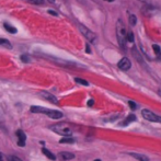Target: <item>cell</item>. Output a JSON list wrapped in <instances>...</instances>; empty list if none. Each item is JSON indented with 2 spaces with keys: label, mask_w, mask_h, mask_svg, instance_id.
<instances>
[{
  "label": "cell",
  "mask_w": 161,
  "mask_h": 161,
  "mask_svg": "<svg viewBox=\"0 0 161 161\" xmlns=\"http://www.w3.org/2000/svg\"><path fill=\"white\" fill-rule=\"evenodd\" d=\"M126 33L127 30L125 28V24L123 23L122 20H118L116 23V35H117L118 44L124 48L126 44Z\"/></svg>",
  "instance_id": "6da1fadb"
},
{
  "label": "cell",
  "mask_w": 161,
  "mask_h": 161,
  "mask_svg": "<svg viewBox=\"0 0 161 161\" xmlns=\"http://www.w3.org/2000/svg\"><path fill=\"white\" fill-rule=\"evenodd\" d=\"M50 129L61 136H71L72 129L67 123H57L50 126Z\"/></svg>",
  "instance_id": "7a4b0ae2"
},
{
  "label": "cell",
  "mask_w": 161,
  "mask_h": 161,
  "mask_svg": "<svg viewBox=\"0 0 161 161\" xmlns=\"http://www.w3.org/2000/svg\"><path fill=\"white\" fill-rule=\"evenodd\" d=\"M79 30H80V32L82 33V35L85 36L89 42H91V43H95V41H97V35H95L92 31H90L88 28H86V26L82 24L79 25Z\"/></svg>",
  "instance_id": "3957f363"
},
{
  "label": "cell",
  "mask_w": 161,
  "mask_h": 161,
  "mask_svg": "<svg viewBox=\"0 0 161 161\" xmlns=\"http://www.w3.org/2000/svg\"><path fill=\"white\" fill-rule=\"evenodd\" d=\"M141 115H143V117L145 118V119L149 121V122L161 123V116L154 114V113H152V112L149 111V110H143V111H141Z\"/></svg>",
  "instance_id": "277c9868"
},
{
  "label": "cell",
  "mask_w": 161,
  "mask_h": 161,
  "mask_svg": "<svg viewBox=\"0 0 161 161\" xmlns=\"http://www.w3.org/2000/svg\"><path fill=\"white\" fill-rule=\"evenodd\" d=\"M130 66H132V63H130V60H129L128 58H122L121 60L118 61V68L122 69V70H128L129 68H130Z\"/></svg>",
  "instance_id": "5b68a950"
},
{
  "label": "cell",
  "mask_w": 161,
  "mask_h": 161,
  "mask_svg": "<svg viewBox=\"0 0 161 161\" xmlns=\"http://www.w3.org/2000/svg\"><path fill=\"white\" fill-rule=\"evenodd\" d=\"M17 136H18V145L20 147H24L25 140H26V135L24 134V132L21 130V129H19L17 132Z\"/></svg>",
  "instance_id": "8992f818"
},
{
  "label": "cell",
  "mask_w": 161,
  "mask_h": 161,
  "mask_svg": "<svg viewBox=\"0 0 161 161\" xmlns=\"http://www.w3.org/2000/svg\"><path fill=\"white\" fill-rule=\"evenodd\" d=\"M41 95L45 99V100L47 101H50V102H52V103H55V104H57L58 103V100L56 99V98L54 97L52 93H48V92H41Z\"/></svg>",
  "instance_id": "52a82bcc"
},
{
  "label": "cell",
  "mask_w": 161,
  "mask_h": 161,
  "mask_svg": "<svg viewBox=\"0 0 161 161\" xmlns=\"http://www.w3.org/2000/svg\"><path fill=\"white\" fill-rule=\"evenodd\" d=\"M48 111H50V109H46V107L31 106V112H33V113H43V114H47Z\"/></svg>",
  "instance_id": "ba28073f"
},
{
  "label": "cell",
  "mask_w": 161,
  "mask_h": 161,
  "mask_svg": "<svg viewBox=\"0 0 161 161\" xmlns=\"http://www.w3.org/2000/svg\"><path fill=\"white\" fill-rule=\"evenodd\" d=\"M47 115L50 116V118H54V119H58V118L63 117V113L59 111H55V110H50Z\"/></svg>",
  "instance_id": "9c48e42d"
},
{
  "label": "cell",
  "mask_w": 161,
  "mask_h": 161,
  "mask_svg": "<svg viewBox=\"0 0 161 161\" xmlns=\"http://www.w3.org/2000/svg\"><path fill=\"white\" fill-rule=\"evenodd\" d=\"M135 121H136V116H135L134 114H130V115H128V116L125 118V121L121 123L119 125L121 126H127V125H129L130 123L135 122Z\"/></svg>",
  "instance_id": "30bf717a"
},
{
  "label": "cell",
  "mask_w": 161,
  "mask_h": 161,
  "mask_svg": "<svg viewBox=\"0 0 161 161\" xmlns=\"http://www.w3.org/2000/svg\"><path fill=\"white\" fill-rule=\"evenodd\" d=\"M129 156L134 157L135 159H137L138 161H149V158L146 157L145 154H134V152H129Z\"/></svg>",
  "instance_id": "8fae6325"
},
{
  "label": "cell",
  "mask_w": 161,
  "mask_h": 161,
  "mask_svg": "<svg viewBox=\"0 0 161 161\" xmlns=\"http://www.w3.org/2000/svg\"><path fill=\"white\" fill-rule=\"evenodd\" d=\"M59 156H60V158L63 160H71V159L75 158V154H71V152H67V151H63V152H60Z\"/></svg>",
  "instance_id": "7c38bea8"
},
{
  "label": "cell",
  "mask_w": 161,
  "mask_h": 161,
  "mask_svg": "<svg viewBox=\"0 0 161 161\" xmlns=\"http://www.w3.org/2000/svg\"><path fill=\"white\" fill-rule=\"evenodd\" d=\"M4 29L7 30L9 33H11V34H15V33L18 32V31H17V29H15L13 25L9 24V23H7V22H4Z\"/></svg>",
  "instance_id": "4fadbf2b"
},
{
  "label": "cell",
  "mask_w": 161,
  "mask_h": 161,
  "mask_svg": "<svg viewBox=\"0 0 161 161\" xmlns=\"http://www.w3.org/2000/svg\"><path fill=\"white\" fill-rule=\"evenodd\" d=\"M42 152H43L45 156H46L48 159H50V160H56V157H55V154H53L52 152H50L48 149H46V148H43L42 149Z\"/></svg>",
  "instance_id": "5bb4252c"
},
{
  "label": "cell",
  "mask_w": 161,
  "mask_h": 161,
  "mask_svg": "<svg viewBox=\"0 0 161 161\" xmlns=\"http://www.w3.org/2000/svg\"><path fill=\"white\" fill-rule=\"evenodd\" d=\"M133 42H134V34L130 30H128L126 33V43H133Z\"/></svg>",
  "instance_id": "9a60e30c"
},
{
  "label": "cell",
  "mask_w": 161,
  "mask_h": 161,
  "mask_svg": "<svg viewBox=\"0 0 161 161\" xmlns=\"http://www.w3.org/2000/svg\"><path fill=\"white\" fill-rule=\"evenodd\" d=\"M59 143H60V144H74V143H75V140L72 139L71 137L65 136V138H63V139L59 140Z\"/></svg>",
  "instance_id": "2e32d148"
},
{
  "label": "cell",
  "mask_w": 161,
  "mask_h": 161,
  "mask_svg": "<svg viewBox=\"0 0 161 161\" xmlns=\"http://www.w3.org/2000/svg\"><path fill=\"white\" fill-rule=\"evenodd\" d=\"M0 46H4L7 47V48H11V43L8 41V39H0Z\"/></svg>",
  "instance_id": "e0dca14e"
},
{
  "label": "cell",
  "mask_w": 161,
  "mask_h": 161,
  "mask_svg": "<svg viewBox=\"0 0 161 161\" xmlns=\"http://www.w3.org/2000/svg\"><path fill=\"white\" fill-rule=\"evenodd\" d=\"M28 2L32 4H37V6H42V4H45V1L44 0H28Z\"/></svg>",
  "instance_id": "ac0fdd59"
},
{
  "label": "cell",
  "mask_w": 161,
  "mask_h": 161,
  "mask_svg": "<svg viewBox=\"0 0 161 161\" xmlns=\"http://www.w3.org/2000/svg\"><path fill=\"white\" fill-rule=\"evenodd\" d=\"M75 81L77 83H79V85H82V86H89V83H88V81H86L85 79H81V78H76Z\"/></svg>",
  "instance_id": "d6986e66"
},
{
  "label": "cell",
  "mask_w": 161,
  "mask_h": 161,
  "mask_svg": "<svg viewBox=\"0 0 161 161\" xmlns=\"http://www.w3.org/2000/svg\"><path fill=\"white\" fill-rule=\"evenodd\" d=\"M129 23L134 26V25H136V23H137V19H136V17L134 15H129Z\"/></svg>",
  "instance_id": "ffe728a7"
},
{
  "label": "cell",
  "mask_w": 161,
  "mask_h": 161,
  "mask_svg": "<svg viewBox=\"0 0 161 161\" xmlns=\"http://www.w3.org/2000/svg\"><path fill=\"white\" fill-rule=\"evenodd\" d=\"M152 48H154V53L157 54L158 56H160V55H161V50H160V47H159V45H156V44H154V46H152Z\"/></svg>",
  "instance_id": "44dd1931"
},
{
  "label": "cell",
  "mask_w": 161,
  "mask_h": 161,
  "mask_svg": "<svg viewBox=\"0 0 161 161\" xmlns=\"http://www.w3.org/2000/svg\"><path fill=\"white\" fill-rule=\"evenodd\" d=\"M21 60L23 61V63H29L30 57L26 55V54H23V55H21Z\"/></svg>",
  "instance_id": "7402d4cb"
},
{
  "label": "cell",
  "mask_w": 161,
  "mask_h": 161,
  "mask_svg": "<svg viewBox=\"0 0 161 161\" xmlns=\"http://www.w3.org/2000/svg\"><path fill=\"white\" fill-rule=\"evenodd\" d=\"M8 161H22L20 158L15 157V156H9L8 157Z\"/></svg>",
  "instance_id": "603a6c76"
},
{
  "label": "cell",
  "mask_w": 161,
  "mask_h": 161,
  "mask_svg": "<svg viewBox=\"0 0 161 161\" xmlns=\"http://www.w3.org/2000/svg\"><path fill=\"white\" fill-rule=\"evenodd\" d=\"M128 104H129V106H130L132 110H135V109H136V104L134 103L133 101H128Z\"/></svg>",
  "instance_id": "cb8c5ba5"
},
{
  "label": "cell",
  "mask_w": 161,
  "mask_h": 161,
  "mask_svg": "<svg viewBox=\"0 0 161 161\" xmlns=\"http://www.w3.org/2000/svg\"><path fill=\"white\" fill-rule=\"evenodd\" d=\"M139 1H141V2L146 4H151V0H139Z\"/></svg>",
  "instance_id": "d4e9b609"
},
{
  "label": "cell",
  "mask_w": 161,
  "mask_h": 161,
  "mask_svg": "<svg viewBox=\"0 0 161 161\" xmlns=\"http://www.w3.org/2000/svg\"><path fill=\"white\" fill-rule=\"evenodd\" d=\"M48 13H50V15H58L57 13H56L55 11H53V10H48Z\"/></svg>",
  "instance_id": "484cf974"
},
{
  "label": "cell",
  "mask_w": 161,
  "mask_h": 161,
  "mask_svg": "<svg viewBox=\"0 0 161 161\" xmlns=\"http://www.w3.org/2000/svg\"><path fill=\"white\" fill-rule=\"evenodd\" d=\"M93 104H94V101H93V100H89V101H88V105H89V106H92Z\"/></svg>",
  "instance_id": "4316f807"
},
{
  "label": "cell",
  "mask_w": 161,
  "mask_h": 161,
  "mask_svg": "<svg viewBox=\"0 0 161 161\" xmlns=\"http://www.w3.org/2000/svg\"><path fill=\"white\" fill-rule=\"evenodd\" d=\"M86 50H87V53H88V54H90V52H91V50H90V47H89V44H87Z\"/></svg>",
  "instance_id": "83f0119b"
},
{
  "label": "cell",
  "mask_w": 161,
  "mask_h": 161,
  "mask_svg": "<svg viewBox=\"0 0 161 161\" xmlns=\"http://www.w3.org/2000/svg\"><path fill=\"white\" fill-rule=\"evenodd\" d=\"M47 1H48L50 4H54V2H55V0H47Z\"/></svg>",
  "instance_id": "f1b7e54d"
},
{
  "label": "cell",
  "mask_w": 161,
  "mask_h": 161,
  "mask_svg": "<svg viewBox=\"0 0 161 161\" xmlns=\"http://www.w3.org/2000/svg\"><path fill=\"white\" fill-rule=\"evenodd\" d=\"M0 161H2V154H0Z\"/></svg>",
  "instance_id": "f546056e"
},
{
  "label": "cell",
  "mask_w": 161,
  "mask_h": 161,
  "mask_svg": "<svg viewBox=\"0 0 161 161\" xmlns=\"http://www.w3.org/2000/svg\"><path fill=\"white\" fill-rule=\"evenodd\" d=\"M105 1H109V2H112V1H114V0H105Z\"/></svg>",
  "instance_id": "4dcf8cb0"
},
{
  "label": "cell",
  "mask_w": 161,
  "mask_h": 161,
  "mask_svg": "<svg viewBox=\"0 0 161 161\" xmlns=\"http://www.w3.org/2000/svg\"><path fill=\"white\" fill-rule=\"evenodd\" d=\"M94 161H101V160H99V159H97V160H94Z\"/></svg>",
  "instance_id": "1f68e13d"
}]
</instances>
